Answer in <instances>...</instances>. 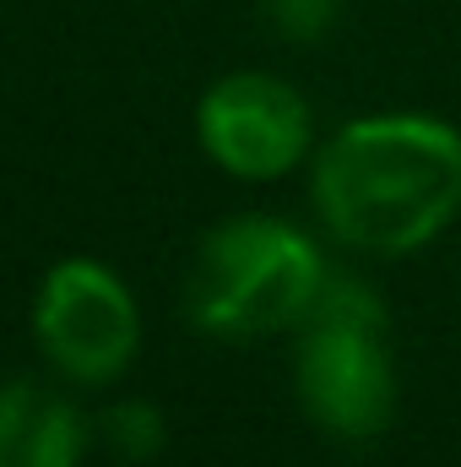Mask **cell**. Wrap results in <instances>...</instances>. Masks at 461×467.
<instances>
[{"label":"cell","mask_w":461,"mask_h":467,"mask_svg":"<svg viewBox=\"0 0 461 467\" xmlns=\"http://www.w3.org/2000/svg\"><path fill=\"white\" fill-rule=\"evenodd\" d=\"M310 196L332 239L413 255L461 213V130L435 115L353 119L315 152Z\"/></svg>","instance_id":"1"},{"label":"cell","mask_w":461,"mask_h":467,"mask_svg":"<svg viewBox=\"0 0 461 467\" xmlns=\"http://www.w3.org/2000/svg\"><path fill=\"white\" fill-rule=\"evenodd\" d=\"M326 261L310 234L282 218H229L201 239L190 266V321L212 337H266L304 327L326 288Z\"/></svg>","instance_id":"2"},{"label":"cell","mask_w":461,"mask_h":467,"mask_svg":"<svg viewBox=\"0 0 461 467\" xmlns=\"http://www.w3.org/2000/svg\"><path fill=\"white\" fill-rule=\"evenodd\" d=\"M293 386L304 413L337 441H369L391 430L396 369L385 348V305L364 283L326 277L315 310L299 327Z\"/></svg>","instance_id":"3"},{"label":"cell","mask_w":461,"mask_h":467,"mask_svg":"<svg viewBox=\"0 0 461 467\" xmlns=\"http://www.w3.org/2000/svg\"><path fill=\"white\" fill-rule=\"evenodd\" d=\"M33 332H38V348L71 380L104 386L136 358L141 310L104 261L71 255V261L49 266L38 305H33Z\"/></svg>","instance_id":"4"},{"label":"cell","mask_w":461,"mask_h":467,"mask_svg":"<svg viewBox=\"0 0 461 467\" xmlns=\"http://www.w3.org/2000/svg\"><path fill=\"white\" fill-rule=\"evenodd\" d=\"M201 147L218 169L239 180H277L310 152V104L293 82L266 71H233L207 88L196 109Z\"/></svg>","instance_id":"5"},{"label":"cell","mask_w":461,"mask_h":467,"mask_svg":"<svg viewBox=\"0 0 461 467\" xmlns=\"http://www.w3.org/2000/svg\"><path fill=\"white\" fill-rule=\"evenodd\" d=\"M82 441L87 430L60 391L38 380L0 386V467H77Z\"/></svg>","instance_id":"6"},{"label":"cell","mask_w":461,"mask_h":467,"mask_svg":"<svg viewBox=\"0 0 461 467\" xmlns=\"http://www.w3.org/2000/svg\"><path fill=\"white\" fill-rule=\"evenodd\" d=\"M337 11H343V0H266L271 27H277L282 38H293V44L326 38L332 22H337Z\"/></svg>","instance_id":"7"},{"label":"cell","mask_w":461,"mask_h":467,"mask_svg":"<svg viewBox=\"0 0 461 467\" xmlns=\"http://www.w3.org/2000/svg\"><path fill=\"white\" fill-rule=\"evenodd\" d=\"M109 435H115V446L125 457H152V451H163V419H158V408H147V402H119L115 413H109Z\"/></svg>","instance_id":"8"}]
</instances>
